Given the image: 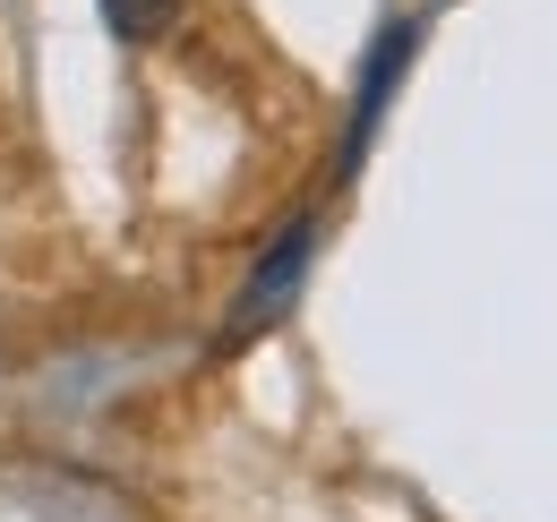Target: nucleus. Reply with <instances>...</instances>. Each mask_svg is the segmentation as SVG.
I'll list each match as a JSON object with an SVG mask.
<instances>
[{
	"label": "nucleus",
	"instance_id": "f257e3e1",
	"mask_svg": "<svg viewBox=\"0 0 557 522\" xmlns=\"http://www.w3.org/2000/svg\"><path fill=\"white\" fill-rule=\"evenodd\" d=\"M309 258H318V223H292L267 258L249 265V283H240V300H232V318H223V351H240L249 334H267L300 300V274H309Z\"/></svg>",
	"mask_w": 557,
	"mask_h": 522
},
{
	"label": "nucleus",
	"instance_id": "f03ea898",
	"mask_svg": "<svg viewBox=\"0 0 557 522\" xmlns=\"http://www.w3.org/2000/svg\"><path fill=\"white\" fill-rule=\"evenodd\" d=\"M404 61H412V26H386V44L369 52V69H360V103H351V137H344V172L369 154V129H377V112H386V95H395V77H404Z\"/></svg>",
	"mask_w": 557,
	"mask_h": 522
},
{
	"label": "nucleus",
	"instance_id": "7ed1b4c3",
	"mask_svg": "<svg viewBox=\"0 0 557 522\" xmlns=\"http://www.w3.org/2000/svg\"><path fill=\"white\" fill-rule=\"evenodd\" d=\"M95 9H103V26L121 44H163L181 26V0H95Z\"/></svg>",
	"mask_w": 557,
	"mask_h": 522
}]
</instances>
